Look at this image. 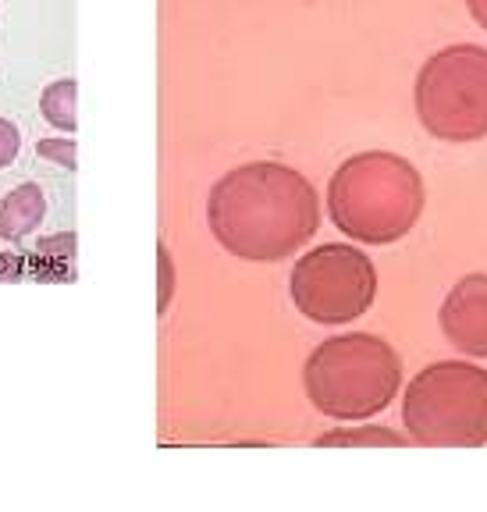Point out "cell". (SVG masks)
Here are the masks:
<instances>
[{"label":"cell","mask_w":487,"mask_h":512,"mask_svg":"<svg viewBox=\"0 0 487 512\" xmlns=\"http://www.w3.org/2000/svg\"><path fill=\"white\" fill-rule=\"evenodd\" d=\"M22 150V132L11 118H0V168H8Z\"/></svg>","instance_id":"obj_13"},{"label":"cell","mask_w":487,"mask_h":512,"mask_svg":"<svg viewBox=\"0 0 487 512\" xmlns=\"http://www.w3.org/2000/svg\"><path fill=\"white\" fill-rule=\"evenodd\" d=\"M441 331L459 352L487 360V274H466L441 303Z\"/></svg>","instance_id":"obj_7"},{"label":"cell","mask_w":487,"mask_h":512,"mask_svg":"<svg viewBox=\"0 0 487 512\" xmlns=\"http://www.w3.org/2000/svg\"><path fill=\"white\" fill-rule=\"evenodd\" d=\"M43 214H47V196L36 182H22L0 200V239L18 242L40 228Z\"/></svg>","instance_id":"obj_8"},{"label":"cell","mask_w":487,"mask_h":512,"mask_svg":"<svg viewBox=\"0 0 487 512\" xmlns=\"http://www.w3.org/2000/svg\"><path fill=\"white\" fill-rule=\"evenodd\" d=\"M18 271H22V260L15 253H0V278H11Z\"/></svg>","instance_id":"obj_15"},{"label":"cell","mask_w":487,"mask_h":512,"mask_svg":"<svg viewBox=\"0 0 487 512\" xmlns=\"http://www.w3.org/2000/svg\"><path fill=\"white\" fill-rule=\"evenodd\" d=\"M288 288L303 317L335 328L370 310L377 296V271L363 249L349 242H324L299 256Z\"/></svg>","instance_id":"obj_6"},{"label":"cell","mask_w":487,"mask_h":512,"mask_svg":"<svg viewBox=\"0 0 487 512\" xmlns=\"http://www.w3.org/2000/svg\"><path fill=\"white\" fill-rule=\"evenodd\" d=\"M424 178L406 157L388 150L356 153L335 171L328 207L349 239L388 246L402 239L424 214Z\"/></svg>","instance_id":"obj_2"},{"label":"cell","mask_w":487,"mask_h":512,"mask_svg":"<svg viewBox=\"0 0 487 512\" xmlns=\"http://www.w3.org/2000/svg\"><path fill=\"white\" fill-rule=\"evenodd\" d=\"M207 221L232 256L271 264L292 256L320 228V203L310 178L278 160H253L224 171L210 189Z\"/></svg>","instance_id":"obj_1"},{"label":"cell","mask_w":487,"mask_h":512,"mask_svg":"<svg viewBox=\"0 0 487 512\" xmlns=\"http://www.w3.org/2000/svg\"><path fill=\"white\" fill-rule=\"evenodd\" d=\"M313 409L331 420H370L392 406L402 388V360L392 345L367 331L324 338L303 367Z\"/></svg>","instance_id":"obj_3"},{"label":"cell","mask_w":487,"mask_h":512,"mask_svg":"<svg viewBox=\"0 0 487 512\" xmlns=\"http://www.w3.org/2000/svg\"><path fill=\"white\" fill-rule=\"evenodd\" d=\"M416 114L431 136L473 143L487 136V47L456 43L427 57L416 75Z\"/></svg>","instance_id":"obj_5"},{"label":"cell","mask_w":487,"mask_h":512,"mask_svg":"<svg viewBox=\"0 0 487 512\" xmlns=\"http://www.w3.org/2000/svg\"><path fill=\"white\" fill-rule=\"evenodd\" d=\"M406 438L427 448L487 445V370L470 360H441L406 384Z\"/></svg>","instance_id":"obj_4"},{"label":"cell","mask_w":487,"mask_h":512,"mask_svg":"<svg viewBox=\"0 0 487 512\" xmlns=\"http://www.w3.org/2000/svg\"><path fill=\"white\" fill-rule=\"evenodd\" d=\"M406 434L399 431H388V427H352V431H328L320 434L317 445L320 448H331V445H381V448H402L406 445Z\"/></svg>","instance_id":"obj_10"},{"label":"cell","mask_w":487,"mask_h":512,"mask_svg":"<svg viewBox=\"0 0 487 512\" xmlns=\"http://www.w3.org/2000/svg\"><path fill=\"white\" fill-rule=\"evenodd\" d=\"M40 253L54 256V260H68V256H75V235L61 232V235H50V239H40Z\"/></svg>","instance_id":"obj_14"},{"label":"cell","mask_w":487,"mask_h":512,"mask_svg":"<svg viewBox=\"0 0 487 512\" xmlns=\"http://www.w3.org/2000/svg\"><path fill=\"white\" fill-rule=\"evenodd\" d=\"M466 4H470V15L487 29V0H466Z\"/></svg>","instance_id":"obj_16"},{"label":"cell","mask_w":487,"mask_h":512,"mask_svg":"<svg viewBox=\"0 0 487 512\" xmlns=\"http://www.w3.org/2000/svg\"><path fill=\"white\" fill-rule=\"evenodd\" d=\"M75 96H79V82L75 79H54L40 93L43 118H47L54 128L75 132V125H79V118H75Z\"/></svg>","instance_id":"obj_9"},{"label":"cell","mask_w":487,"mask_h":512,"mask_svg":"<svg viewBox=\"0 0 487 512\" xmlns=\"http://www.w3.org/2000/svg\"><path fill=\"white\" fill-rule=\"evenodd\" d=\"M157 267H160V292H157V313H168V303L175 296V260H171L168 246H157Z\"/></svg>","instance_id":"obj_11"},{"label":"cell","mask_w":487,"mask_h":512,"mask_svg":"<svg viewBox=\"0 0 487 512\" xmlns=\"http://www.w3.org/2000/svg\"><path fill=\"white\" fill-rule=\"evenodd\" d=\"M36 153H40L43 160H54V164H61V168L75 171V143L72 139H40V143H36Z\"/></svg>","instance_id":"obj_12"}]
</instances>
